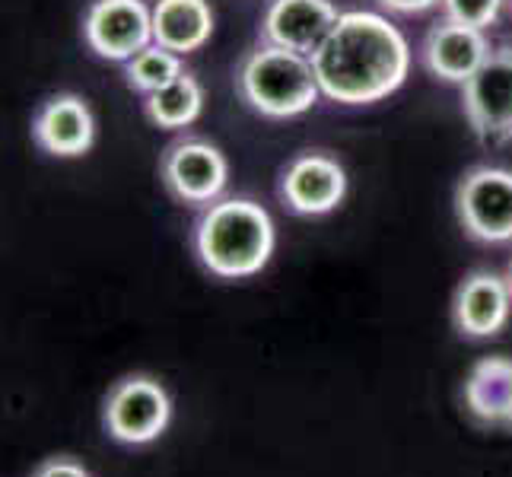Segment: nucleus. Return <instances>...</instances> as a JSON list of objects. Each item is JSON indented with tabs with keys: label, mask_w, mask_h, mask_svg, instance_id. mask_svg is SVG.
I'll list each match as a JSON object with an SVG mask.
<instances>
[{
	"label": "nucleus",
	"mask_w": 512,
	"mask_h": 477,
	"mask_svg": "<svg viewBox=\"0 0 512 477\" xmlns=\"http://www.w3.org/2000/svg\"><path fill=\"white\" fill-rule=\"evenodd\" d=\"M455 214L478 242L500 245L512 239V172L497 166L471 169L455 188Z\"/></svg>",
	"instance_id": "nucleus-5"
},
{
	"label": "nucleus",
	"mask_w": 512,
	"mask_h": 477,
	"mask_svg": "<svg viewBox=\"0 0 512 477\" xmlns=\"http://www.w3.org/2000/svg\"><path fill=\"white\" fill-rule=\"evenodd\" d=\"M280 194L293 214L322 217L338 210L347 194V172L338 159L325 153H303L287 166Z\"/></svg>",
	"instance_id": "nucleus-9"
},
{
	"label": "nucleus",
	"mask_w": 512,
	"mask_h": 477,
	"mask_svg": "<svg viewBox=\"0 0 512 477\" xmlns=\"http://www.w3.org/2000/svg\"><path fill=\"white\" fill-rule=\"evenodd\" d=\"M185 74L182 70V55H175V51L163 48V45H147L144 51H137V55L125 64V77L128 83L134 86L137 93H156L163 90V86L175 83Z\"/></svg>",
	"instance_id": "nucleus-17"
},
{
	"label": "nucleus",
	"mask_w": 512,
	"mask_h": 477,
	"mask_svg": "<svg viewBox=\"0 0 512 477\" xmlns=\"http://www.w3.org/2000/svg\"><path fill=\"white\" fill-rule=\"evenodd\" d=\"M32 477H90V471L80 462H74V458H48Z\"/></svg>",
	"instance_id": "nucleus-19"
},
{
	"label": "nucleus",
	"mask_w": 512,
	"mask_h": 477,
	"mask_svg": "<svg viewBox=\"0 0 512 477\" xmlns=\"http://www.w3.org/2000/svg\"><path fill=\"white\" fill-rule=\"evenodd\" d=\"M274 245V220L252 198H220L194 226V252L210 274L223 280H242L264 271Z\"/></svg>",
	"instance_id": "nucleus-2"
},
{
	"label": "nucleus",
	"mask_w": 512,
	"mask_h": 477,
	"mask_svg": "<svg viewBox=\"0 0 512 477\" xmlns=\"http://www.w3.org/2000/svg\"><path fill=\"white\" fill-rule=\"evenodd\" d=\"M83 39L99 58L128 64L153 45V7L144 0H93L83 16Z\"/></svg>",
	"instance_id": "nucleus-6"
},
{
	"label": "nucleus",
	"mask_w": 512,
	"mask_h": 477,
	"mask_svg": "<svg viewBox=\"0 0 512 477\" xmlns=\"http://www.w3.org/2000/svg\"><path fill=\"white\" fill-rule=\"evenodd\" d=\"M322 96L341 105H373L401 90L411 70L408 39L373 10H347L312 55Z\"/></svg>",
	"instance_id": "nucleus-1"
},
{
	"label": "nucleus",
	"mask_w": 512,
	"mask_h": 477,
	"mask_svg": "<svg viewBox=\"0 0 512 477\" xmlns=\"http://www.w3.org/2000/svg\"><path fill=\"white\" fill-rule=\"evenodd\" d=\"M509 312H512V287L506 277L493 271L468 274L452 299L455 328L474 341L500 334L509 322Z\"/></svg>",
	"instance_id": "nucleus-11"
},
{
	"label": "nucleus",
	"mask_w": 512,
	"mask_h": 477,
	"mask_svg": "<svg viewBox=\"0 0 512 477\" xmlns=\"http://www.w3.org/2000/svg\"><path fill=\"white\" fill-rule=\"evenodd\" d=\"M214 35V10L207 0H156L153 42L175 55H191Z\"/></svg>",
	"instance_id": "nucleus-15"
},
{
	"label": "nucleus",
	"mask_w": 512,
	"mask_h": 477,
	"mask_svg": "<svg viewBox=\"0 0 512 477\" xmlns=\"http://www.w3.org/2000/svg\"><path fill=\"white\" fill-rule=\"evenodd\" d=\"M379 4L392 13H423L436 4H443V0H379Z\"/></svg>",
	"instance_id": "nucleus-20"
},
{
	"label": "nucleus",
	"mask_w": 512,
	"mask_h": 477,
	"mask_svg": "<svg viewBox=\"0 0 512 477\" xmlns=\"http://www.w3.org/2000/svg\"><path fill=\"white\" fill-rule=\"evenodd\" d=\"M465 411L493 430H512V357L493 353L471 366L462 388Z\"/></svg>",
	"instance_id": "nucleus-14"
},
{
	"label": "nucleus",
	"mask_w": 512,
	"mask_h": 477,
	"mask_svg": "<svg viewBox=\"0 0 512 477\" xmlns=\"http://www.w3.org/2000/svg\"><path fill=\"white\" fill-rule=\"evenodd\" d=\"M331 0H274L261 20V35L268 45H280L312 58L338 23Z\"/></svg>",
	"instance_id": "nucleus-10"
},
{
	"label": "nucleus",
	"mask_w": 512,
	"mask_h": 477,
	"mask_svg": "<svg viewBox=\"0 0 512 477\" xmlns=\"http://www.w3.org/2000/svg\"><path fill=\"white\" fill-rule=\"evenodd\" d=\"M172 420V401L153 376H125L105 395L102 427L115 443L147 446L160 439Z\"/></svg>",
	"instance_id": "nucleus-4"
},
{
	"label": "nucleus",
	"mask_w": 512,
	"mask_h": 477,
	"mask_svg": "<svg viewBox=\"0 0 512 477\" xmlns=\"http://www.w3.org/2000/svg\"><path fill=\"white\" fill-rule=\"evenodd\" d=\"M509 4H512V0H509Z\"/></svg>",
	"instance_id": "nucleus-22"
},
{
	"label": "nucleus",
	"mask_w": 512,
	"mask_h": 477,
	"mask_svg": "<svg viewBox=\"0 0 512 477\" xmlns=\"http://www.w3.org/2000/svg\"><path fill=\"white\" fill-rule=\"evenodd\" d=\"M462 105L481 140L503 144L512 137V48L490 51L478 74L462 83Z\"/></svg>",
	"instance_id": "nucleus-7"
},
{
	"label": "nucleus",
	"mask_w": 512,
	"mask_h": 477,
	"mask_svg": "<svg viewBox=\"0 0 512 477\" xmlns=\"http://www.w3.org/2000/svg\"><path fill=\"white\" fill-rule=\"evenodd\" d=\"M163 182L175 201L188 207H210L226 191L229 163L220 147L207 140H179L163 156Z\"/></svg>",
	"instance_id": "nucleus-8"
},
{
	"label": "nucleus",
	"mask_w": 512,
	"mask_h": 477,
	"mask_svg": "<svg viewBox=\"0 0 512 477\" xmlns=\"http://www.w3.org/2000/svg\"><path fill=\"white\" fill-rule=\"evenodd\" d=\"M32 137L45 153L74 159L90 153L96 140V118L90 112L83 96L77 93H58L42 102V109L35 112Z\"/></svg>",
	"instance_id": "nucleus-12"
},
{
	"label": "nucleus",
	"mask_w": 512,
	"mask_h": 477,
	"mask_svg": "<svg viewBox=\"0 0 512 477\" xmlns=\"http://www.w3.org/2000/svg\"><path fill=\"white\" fill-rule=\"evenodd\" d=\"M490 58V42L484 29L462 23H439L423 42V64L433 77L446 83H465L478 74V67Z\"/></svg>",
	"instance_id": "nucleus-13"
},
{
	"label": "nucleus",
	"mask_w": 512,
	"mask_h": 477,
	"mask_svg": "<svg viewBox=\"0 0 512 477\" xmlns=\"http://www.w3.org/2000/svg\"><path fill=\"white\" fill-rule=\"evenodd\" d=\"M506 280H509V287H512V264H509V274H506Z\"/></svg>",
	"instance_id": "nucleus-21"
},
{
	"label": "nucleus",
	"mask_w": 512,
	"mask_h": 477,
	"mask_svg": "<svg viewBox=\"0 0 512 477\" xmlns=\"http://www.w3.org/2000/svg\"><path fill=\"white\" fill-rule=\"evenodd\" d=\"M239 93L264 118L306 115L322 96L312 58L280 45H261L242 61Z\"/></svg>",
	"instance_id": "nucleus-3"
},
{
	"label": "nucleus",
	"mask_w": 512,
	"mask_h": 477,
	"mask_svg": "<svg viewBox=\"0 0 512 477\" xmlns=\"http://www.w3.org/2000/svg\"><path fill=\"white\" fill-rule=\"evenodd\" d=\"M147 118L153 121L156 128L163 131H182L188 125H194L204 109V86L198 83V77L182 74L175 83L163 86L147 96L144 102Z\"/></svg>",
	"instance_id": "nucleus-16"
},
{
	"label": "nucleus",
	"mask_w": 512,
	"mask_h": 477,
	"mask_svg": "<svg viewBox=\"0 0 512 477\" xmlns=\"http://www.w3.org/2000/svg\"><path fill=\"white\" fill-rule=\"evenodd\" d=\"M443 10H446V20L452 23L487 29L497 23L503 0H443Z\"/></svg>",
	"instance_id": "nucleus-18"
}]
</instances>
